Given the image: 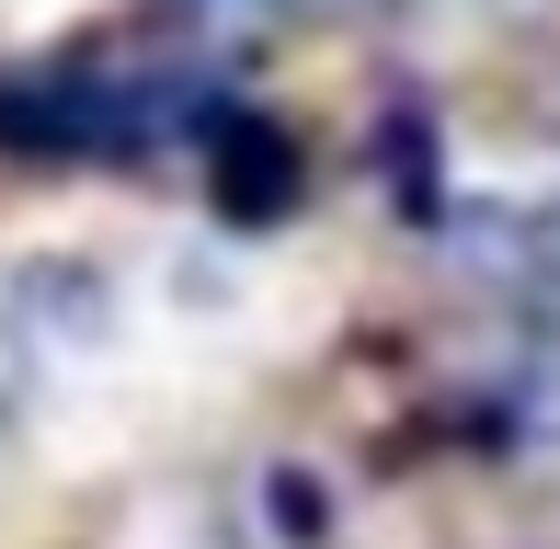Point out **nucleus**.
I'll return each mask as SVG.
<instances>
[{"label": "nucleus", "instance_id": "f257e3e1", "mask_svg": "<svg viewBox=\"0 0 560 549\" xmlns=\"http://www.w3.org/2000/svg\"><path fill=\"white\" fill-rule=\"evenodd\" d=\"M172 92L138 69H35V81H0V149H35V161H126V149H161Z\"/></svg>", "mask_w": 560, "mask_h": 549}, {"label": "nucleus", "instance_id": "f03ea898", "mask_svg": "<svg viewBox=\"0 0 560 549\" xmlns=\"http://www.w3.org/2000/svg\"><path fill=\"white\" fill-rule=\"evenodd\" d=\"M469 274L503 297H538V309H560V207H492L469 230Z\"/></svg>", "mask_w": 560, "mask_h": 549}, {"label": "nucleus", "instance_id": "7ed1b4c3", "mask_svg": "<svg viewBox=\"0 0 560 549\" xmlns=\"http://www.w3.org/2000/svg\"><path fill=\"white\" fill-rule=\"evenodd\" d=\"M264 23H343V12H377V0H252Z\"/></svg>", "mask_w": 560, "mask_h": 549}]
</instances>
